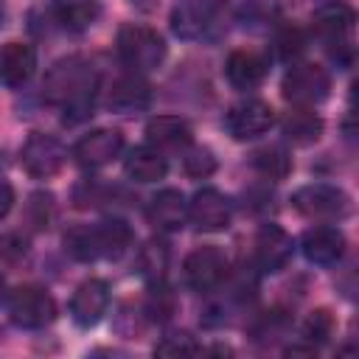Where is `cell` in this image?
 <instances>
[{
	"label": "cell",
	"instance_id": "obj_1",
	"mask_svg": "<svg viewBox=\"0 0 359 359\" xmlns=\"http://www.w3.org/2000/svg\"><path fill=\"white\" fill-rule=\"evenodd\" d=\"M95 90H98V76L79 56L59 59L48 70L42 84L45 98L65 109V121H81L93 115Z\"/></svg>",
	"mask_w": 359,
	"mask_h": 359
},
{
	"label": "cell",
	"instance_id": "obj_2",
	"mask_svg": "<svg viewBox=\"0 0 359 359\" xmlns=\"http://www.w3.org/2000/svg\"><path fill=\"white\" fill-rule=\"evenodd\" d=\"M118 53L132 73H143L160 67V62L165 59V39L149 25L126 22L118 31Z\"/></svg>",
	"mask_w": 359,
	"mask_h": 359
},
{
	"label": "cell",
	"instance_id": "obj_3",
	"mask_svg": "<svg viewBox=\"0 0 359 359\" xmlns=\"http://www.w3.org/2000/svg\"><path fill=\"white\" fill-rule=\"evenodd\" d=\"M328 90H331V76L325 73V67L311 65V62L292 65L280 81V93L292 107L314 109L317 104L328 98Z\"/></svg>",
	"mask_w": 359,
	"mask_h": 359
},
{
	"label": "cell",
	"instance_id": "obj_4",
	"mask_svg": "<svg viewBox=\"0 0 359 359\" xmlns=\"http://www.w3.org/2000/svg\"><path fill=\"white\" fill-rule=\"evenodd\" d=\"M292 208L306 219H342L351 210V199L337 185L311 182L292 194Z\"/></svg>",
	"mask_w": 359,
	"mask_h": 359
},
{
	"label": "cell",
	"instance_id": "obj_5",
	"mask_svg": "<svg viewBox=\"0 0 359 359\" xmlns=\"http://www.w3.org/2000/svg\"><path fill=\"white\" fill-rule=\"evenodd\" d=\"M224 14V0H180L171 8V31L180 39L208 36Z\"/></svg>",
	"mask_w": 359,
	"mask_h": 359
},
{
	"label": "cell",
	"instance_id": "obj_6",
	"mask_svg": "<svg viewBox=\"0 0 359 359\" xmlns=\"http://www.w3.org/2000/svg\"><path fill=\"white\" fill-rule=\"evenodd\" d=\"M8 317L20 328H45L56 320V300L39 286H17L8 294Z\"/></svg>",
	"mask_w": 359,
	"mask_h": 359
},
{
	"label": "cell",
	"instance_id": "obj_7",
	"mask_svg": "<svg viewBox=\"0 0 359 359\" xmlns=\"http://www.w3.org/2000/svg\"><path fill=\"white\" fill-rule=\"evenodd\" d=\"M182 275H185V283L191 289L210 292V289H216L227 280L230 261L219 247L205 244V247H196L194 252H188V258L182 264Z\"/></svg>",
	"mask_w": 359,
	"mask_h": 359
},
{
	"label": "cell",
	"instance_id": "obj_8",
	"mask_svg": "<svg viewBox=\"0 0 359 359\" xmlns=\"http://www.w3.org/2000/svg\"><path fill=\"white\" fill-rule=\"evenodd\" d=\"M65 160H67L65 146L56 137L42 135V132H34L22 143V149H20V165L34 180H50V177H56L62 171Z\"/></svg>",
	"mask_w": 359,
	"mask_h": 359
},
{
	"label": "cell",
	"instance_id": "obj_9",
	"mask_svg": "<svg viewBox=\"0 0 359 359\" xmlns=\"http://www.w3.org/2000/svg\"><path fill=\"white\" fill-rule=\"evenodd\" d=\"M275 126V109L261 98L238 101L224 115V129L233 140H255Z\"/></svg>",
	"mask_w": 359,
	"mask_h": 359
},
{
	"label": "cell",
	"instance_id": "obj_10",
	"mask_svg": "<svg viewBox=\"0 0 359 359\" xmlns=\"http://www.w3.org/2000/svg\"><path fill=\"white\" fill-rule=\"evenodd\" d=\"M230 219H233V202L216 188H199L188 199V222L196 230L216 233V230H224Z\"/></svg>",
	"mask_w": 359,
	"mask_h": 359
},
{
	"label": "cell",
	"instance_id": "obj_11",
	"mask_svg": "<svg viewBox=\"0 0 359 359\" xmlns=\"http://www.w3.org/2000/svg\"><path fill=\"white\" fill-rule=\"evenodd\" d=\"M123 151V135L118 129H95L76 140L73 157L84 168H101L118 160Z\"/></svg>",
	"mask_w": 359,
	"mask_h": 359
},
{
	"label": "cell",
	"instance_id": "obj_12",
	"mask_svg": "<svg viewBox=\"0 0 359 359\" xmlns=\"http://www.w3.org/2000/svg\"><path fill=\"white\" fill-rule=\"evenodd\" d=\"M292 258V236L278 224H264L252 241V261L261 272H280Z\"/></svg>",
	"mask_w": 359,
	"mask_h": 359
},
{
	"label": "cell",
	"instance_id": "obj_13",
	"mask_svg": "<svg viewBox=\"0 0 359 359\" xmlns=\"http://www.w3.org/2000/svg\"><path fill=\"white\" fill-rule=\"evenodd\" d=\"M314 22V31L320 39H325L328 45H337V48H351V31H353V22H356V14L348 3H325L314 11L311 17Z\"/></svg>",
	"mask_w": 359,
	"mask_h": 359
},
{
	"label": "cell",
	"instance_id": "obj_14",
	"mask_svg": "<svg viewBox=\"0 0 359 359\" xmlns=\"http://www.w3.org/2000/svg\"><path fill=\"white\" fill-rule=\"evenodd\" d=\"M107 306H109V286H107V280L90 278V280H84L73 292V297H70V317H73L76 325L90 328V325H95L104 317Z\"/></svg>",
	"mask_w": 359,
	"mask_h": 359
},
{
	"label": "cell",
	"instance_id": "obj_15",
	"mask_svg": "<svg viewBox=\"0 0 359 359\" xmlns=\"http://www.w3.org/2000/svg\"><path fill=\"white\" fill-rule=\"evenodd\" d=\"M345 236L339 227H328V224H320V227H311L303 233L300 238V250L306 255V261L317 264V266H331L337 264L342 255H345Z\"/></svg>",
	"mask_w": 359,
	"mask_h": 359
},
{
	"label": "cell",
	"instance_id": "obj_16",
	"mask_svg": "<svg viewBox=\"0 0 359 359\" xmlns=\"http://www.w3.org/2000/svg\"><path fill=\"white\" fill-rule=\"evenodd\" d=\"M36 70V50L28 42H6L0 48V84L8 90L22 87Z\"/></svg>",
	"mask_w": 359,
	"mask_h": 359
},
{
	"label": "cell",
	"instance_id": "obj_17",
	"mask_svg": "<svg viewBox=\"0 0 359 359\" xmlns=\"http://www.w3.org/2000/svg\"><path fill=\"white\" fill-rule=\"evenodd\" d=\"M146 216L157 230H180L188 222V199L177 188H163L149 199Z\"/></svg>",
	"mask_w": 359,
	"mask_h": 359
},
{
	"label": "cell",
	"instance_id": "obj_18",
	"mask_svg": "<svg viewBox=\"0 0 359 359\" xmlns=\"http://www.w3.org/2000/svg\"><path fill=\"white\" fill-rule=\"evenodd\" d=\"M266 70H269V62L258 50H247V48L233 50L227 56V62H224V76H227V81L236 90H252V87H258L266 79Z\"/></svg>",
	"mask_w": 359,
	"mask_h": 359
},
{
	"label": "cell",
	"instance_id": "obj_19",
	"mask_svg": "<svg viewBox=\"0 0 359 359\" xmlns=\"http://www.w3.org/2000/svg\"><path fill=\"white\" fill-rule=\"evenodd\" d=\"M191 137V123L180 115H154L146 123V140L154 149H185Z\"/></svg>",
	"mask_w": 359,
	"mask_h": 359
},
{
	"label": "cell",
	"instance_id": "obj_20",
	"mask_svg": "<svg viewBox=\"0 0 359 359\" xmlns=\"http://www.w3.org/2000/svg\"><path fill=\"white\" fill-rule=\"evenodd\" d=\"M151 104V87L146 79H140V73H126L121 79H115L112 90H109V107L118 112H140Z\"/></svg>",
	"mask_w": 359,
	"mask_h": 359
},
{
	"label": "cell",
	"instance_id": "obj_21",
	"mask_svg": "<svg viewBox=\"0 0 359 359\" xmlns=\"http://www.w3.org/2000/svg\"><path fill=\"white\" fill-rule=\"evenodd\" d=\"M126 168V177L135 180V182H157L168 174V160L163 157L160 149L154 146H135L123 163Z\"/></svg>",
	"mask_w": 359,
	"mask_h": 359
},
{
	"label": "cell",
	"instance_id": "obj_22",
	"mask_svg": "<svg viewBox=\"0 0 359 359\" xmlns=\"http://www.w3.org/2000/svg\"><path fill=\"white\" fill-rule=\"evenodd\" d=\"M280 129H283L286 140H292L297 146H309V143L320 140V135H323V118L314 109H309V107H292L283 115Z\"/></svg>",
	"mask_w": 359,
	"mask_h": 359
},
{
	"label": "cell",
	"instance_id": "obj_23",
	"mask_svg": "<svg viewBox=\"0 0 359 359\" xmlns=\"http://www.w3.org/2000/svg\"><path fill=\"white\" fill-rule=\"evenodd\" d=\"M50 11H53V17L62 28L84 31L98 20L101 6H98V0H53Z\"/></svg>",
	"mask_w": 359,
	"mask_h": 359
},
{
	"label": "cell",
	"instance_id": "obj_24",
	"mask_svg": "<svg viewBox=\"0 0 359 359\" xmlns=\"http://www.w3.org/2000/svg\"><path fill=\"white\" fill-rule=\"evenodd\" d=\"M95 238L101 258H121L132 247L135 233L123 219H104L95 224Z\"/></svg>",
	"mask_w": 359,
	"mask_h": 359
},
{
	"label": "cell",
	"instance_id": "obj_25",
	"mask_svg": "<svg viewBox=\"0 0 359 359\" xmlns=\"http://www.w3.org/2000/svg\"><path fill=\"white\" fill-rule=\"evenodd\" d=\"M238 22L250 31H269L280 22L278 0H244L238 8Z\"/></svg>",
	"mask_w": 359,
	"mask_h": 359
},
{
	"label": "cell",
	"instance_id": "obj_26",
	"mask_svg": "<svg viewBox=\"0 0 359 359\" xmlns=\"http://www.w3.org/2000/svg\"><path fill=\"white\" fill-rule=\"evenodd\" d=\"M165 266H168V244L160 241V238H149L140 252H137V269L146 280L157 283L163 275H165Z\"/></svg>",
	"mask_w": 359,
	"mask_h": 359
},
{
	"label": "cell",
	"instance_id": "obj_27",
	"mask_svg": "<svg viewBox=\"0 0 359 359\" xmlns=\"http://www.w3.org/2000/svg\"><path fill=\"white\" fill-rule=\"evenodd\" d=\"M252 168L264 180H283L292 171V157L286 154L283 146H266L252 154Z\"/></svg>",
	"mask_w": 359,
	"mask_h": 359
},
{
	"label": "cell",
	"instance_id": "obj_28",
	"mask_svg": "<svg viewBox=\"0 0 359 359\" xmlns=\"http://www.w3.org/2000/svg\"><path fill=\"white\" fill-rule=\"evenodd\" d=\"M65 250L76 261H95L101 258L98 252V238H95V224H76L65 233Z\"/></svg>",
	"mask_w": 359,
	"mask_h": 359
},
{
	"label": "cell",
	"instance_id": "obj_29",
	"mask_svg": "<svg viewBox=\"0 0 359 359\" xmlns=\"http://www.w3.org/2000/svg\"><path fill=\"white\" fill-rule=\"evenodd\" d=\"M182 168H185L188 177L205 180V177H210V174L216 171V157H213V151L205 149V146H191V149L185 151V157H182Z\"/></svg>",
	"mask_w": 359,
	"mask_h": 359
},
{
	"label": "cell",
	"instance_id": "obj_30",
	"mask_svg": "<svg viewBox=\"0 0 359 359\" xmlns=\"http://www.w3.org/2000/svg\"><path fill=\"white\" fill-rule=\"evenodd\" d=\"M331 331H334V317H331L328 309L311 311V314L306 317V323H303V337H306L309 342H325V339L331 337Z\"/></svg>",
	"mask_w": 359,
	"mask_h": 359
},
{
	"label": "cell",
	"instance_id": "obj_31",
	"mask_svg": "<svg viewBox=\"0 0 359 359\" xmlns=\"http://www.w3.org/2000/svg\"><path fill=\"white\" fill-rule=\"evenodd\" d=\"M25 216H28V224H34L36 230H45L53 219V196L50 194H34L28 199Z\"/></svg>",
	"mask_w": 359,
	"mask_h": 359
},
{
	"label": "cell",
	"instance_id": "obj_32",
	"mask_svg": "<svg viewBox=\"0 0 359 359\" xmlns=\"http://www.w3.org/2000/svg\"><path fill=\"white\" fill-rule=\"evenodd\" d=\"M306 48V36H303V31L300 28H280L278 34H275V53L280 56V59H294L300 50Z\"/></svg>",
	"mask_w": 359,
	"mask_h": 359
},
{
	"label": "cell",
	"instance_id": "obj_33",
	"mask_svg": "<svg viewBox=\"0 0 359 359\" xmlns=\"http://www.w3.org/2000/svg\"><path fill=\"white\" fill-rule=\"evenodd\" d=\"M283 328H286V317L280 311H264V314H258V320L252 325V339L266 342V339L278 337Z\"/></svg>",
	"mask_w": 359,
	"mask_h": 359
},
{
	"label": "cell",
	"instance_id": "obj_34",
	"mask_svg": "<svg viewBox=\"0 0 359 359\" xmlns=\"http://www.w3.org/2000/svg\"><path fill=\"white\" fill-rule=\"evenodd\" d=\"M199 351L202 348L188 334H171V337H165L163 342L154 345V353H163V356H180V353L191 356V353H199Z\"/></svg>",
	"mask_w": 359,
	"mask_h": 359
},
{
	"label": "cell",
	"instance_id": "obj_35",
	"mask_svg": "<svg viewBox=\"0 0 359 359\" xmlns=\"http://www.w3.org/2000/svg\"><path fill=\"white\" fill-rule=\"evenodd\" d=\"M28 255V238L22 236V233H17V230H11V233H3L0 236V258L3 261H20V258H25Z\"/></svg>",
	"mask_w": 359,
	"mask_h": 359
},
{
	"label": "cell",
	"instance_id": "obj_36",
	"mask_svg": "<svg viewBox=\"0 0 359 359\" xmlns=\"http://www.w3.org/2000/svg\"><path fill=\"white\" fill-rule=\"evenodd\" d=\"M171 309H174L171 294H168L163 286L151 289V294H149V306H146V314H151L154 320H163V317H168V314H171Z\"/></svg>",
	"mask_w": 359,
	"mask_h": 359
},
{
	"label": "cell",
	"instance_id": "obj_37",
	"mask_svg": "<svg viewBox=\"0 0 359 359\" xmlns=\"http://www.w3.org/2000/svg\"><path fill=\"white\" fill-rule=\"evenodd\" d=\"M11 208H14V188H11L8 180L0 177V219H3Z\"/></svg>",
	"mask_w": 359,
	"mask_h": 359
},
{
	"label": "cell",
	"instance_id": "obj_38",
	"mask_svg": "<svg viewBox=\"0 0 359 359\" xmlns=\"http://www.w3.org/2000/svg\"><path fill=\"white\" fill-rule=\"evenodd\" d=\"M129 3H132L135 8H140V11H154L160 0H129Z\"/></svg>",
	"mask_w": 359,
	"mask_h": 359
},
{
	"label": "cell",
	"instance_id": "obj_39",
	"mask_svg": "<svg viewBox=\"0 0 359 359\" xmlns=\"http://www.w3.org/2000/svg\"><path fill=\"white\" fill-rule=\"evenodd\" d=\"M3 300H6V278L0 275V303H3Z\"/></svg>",
	"mask_w": 359,
	"mask_h": 359
}]
</instances>
